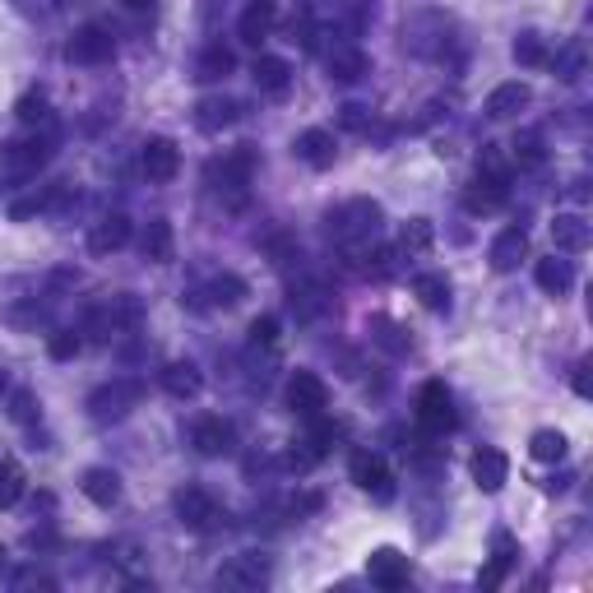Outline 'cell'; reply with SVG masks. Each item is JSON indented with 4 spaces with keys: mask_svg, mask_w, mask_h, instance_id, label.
Instances as JSON below:
<instances>
[{
    "mask_svg": "<svg viewBox=\"0 0 593 593\" xmlns=\"http://www.w3.org/2000/svg\"><path fill=\"white\" fill-rule=\"evenodd\" d=\"M325 232L334 246H362L380 232V204L376 200H348L325 214Z\"/></svg>",
    "mask_w": 593,
    "mask_h": 593,
    "instance_id": "obj_1",
    "label": "cell"
},
{
    "mask_svg": "<svg viewBox=\"0 0 593 593\" xmlns=\"http://www.w3.org/2000/svg\"><path fill=\"white\" fill-rule=\"evenodd\" d=\"M251 177H255V149L251 144H241V149L223 153V158H214V163L204 167V181H209L218 195H232V209L246 204V186H251Z\"/></svg>",
    "mask_w": 593,
    "mask_h": 593,
    "instance_id": "obj_2",
    "label": "cell"
},
{
    "mask_svg": "<svg viewBox=\"0 0 593 593\" xmlns=\"http://www.w3.org/2000/svg\"><path fill=\"white\" fill-rule=\"evenodd\" d=\"M417 427H422V436H445V431L459 427L455 394L445 390V380H427L417 390Z\"/></svg>",
    "mask_w": 593,
    "mask_h": 593,
    "instance_id": "obj_3",
    "label": "cell"
},
{
    "mask_svg": "<svg viewBox=\"0 0 593 593\" xmlns=\"http://www.w3.org/2000/svg\"><path fill=\"white\" fill-rule=\"evenodd\" d=\"M269 575H274V561L265 552H237L232 561L218 566V589H237V593H255L265 589Z\"/></svg>",
    "mask_w": 593,
    "mask_h": 593,
    "instance_id": "obj_4",
    "label": "cell"
},
{
    "mask_svg": "<svg viewBox=\"0 0 593 593\" xmlns=\"http://www.w3.org/2000/svg\"><path fill=\"white\" fill-rule=\"evenodd\" d=\"M51 158V144L47 139H14V144H5L0 149V181H28L38 177L42 167H47Z\"/></svg>",
    "mask_w": 593,
    "mask_h": 593,
    "instance_id": "obj_5",
    "label": "cell"
},
{
    "mask_svg": "<svg viewBox=\"0 0 593 593\" xmlns=\"http://www.w3.org/2000/svg\"><path fill=\"white\" fill-rule=\"evenodd\" d=\"M144 399V380H112V385H102V390L89 394V417L93 422H121L130 408Z\"/></svg>",
    "mask_w": 593,
    "mask_h": 593,
    "instance_id": "obj_6",
    "label": "cell"
},
{
    "mask_svg": "<svg viewBox=\"0 0 593 593\" xmlns=\"http://www.w3.org/2000/svg\"><path fill=\"white\" fill-rule=\"evenodd\" d=\"M172 510H177V519L186 524V529H195V533H209V529H218V524L228 519L204 487H181V492L172 496Z\"/></svg>",
    "mask_w": 593,
    "mask_h": 593,
    "instance_id": "obj_7",
    "label": "cell"
},
{
    "mask_svg": "<svg viewBox=\"0 0 593 593\" xmlns=\"http://www.w3.org/2000/svg\"><path fill=\"white\" fill-rule=\"evenodd\" d=\"M366 580L376 584V589H385V593L408 589L413 566H408V556L399 552V547H376V552L366 556Z\"/></svg>",
    "mask_w": 593,
    "mask_h": 593,
    "instance_id": "obj_8",
    "label": "cell"
},
{
    "mask_svg": "<svg viewBox=\"0 0 593 593\" xmlns=\"http://www.w3.org/2000/svg\"><path fill=\"white\" fill-rule=\"evenodd\" d=\"M65 56L75 65H107L116 56V38L107 33V28L89 24V28H79L75 38L65 42Z\"/></svg>",
    "mask_w": 593,
    "mask_h": 593,
    "instance_id": "obj_9",
    "label": "cell"
},
{
    "mask_svg": "<svg viewBox=\"0 0 593 593\" xmlns=\"http://www.w3.org/2000/svg\"><path fill=\"white\" fill-rule=\"evenodd\" d=\"M288 408L297 417H320L329 408V385L316 371H297V376L288 380Z\"/></svg>",
    "mask_w": 593,
    "mask_h": 593,
    "instance_id": "obj_10",
    "label": "cell"
},
{
    "mask_svg": "<svg viewBox=\"0 0 593 593\" xmlns=\"http://www.w3.org/2000/svg\"><path fill=\"white\" fill-rule=\"evenodd\" d=\"M348 473H353V482L362 487L366 496H376V501H390V496H394L390 468H385V459H380V455H371V450H357L353 464H348Z\"/></svg>",
    "mask_w": 593,
    "mask_h": 593,
    "instance_id": "obj_11",
    "label": "cell"
},
{
    "mask_svg": "<svg viewBox=\"0 0 593 593\" xmlns=\"http://www.w3.org/2000/svg\"><path fill=\"white\" fill-rule=\"evenodd\" d=\"M139 167H144V177L149 181L167 186V181L181 172V149L167 135H153L149 144H144V153H139Z\"/></svg>",
    "mask_w": 593,
    "mask_h": 593,
    "instance_id": "obj_12",
    "label": "cell"
},
{
    "mask_svg": "<svg viewBox=\"0 0 593 593\" xmlns=\"http://www.w3.org/2000/svg\"><path fill=\"white\" fill-rule=\"evenodd\" d=\"M237 441V431H232L228 417H200L195 427H190V445H195V455L204 459H223Z\"/></svg>",
    "mask_w": 593,
    "mask_h": 593,
    "instance_id": "obj_13",
    "label": "cell"
},
{
    "mask_svg": "<svg viewBox=\"0 0 593 593\" xmlns=\"http://www.w3.org/2000/svg\"><path fill=\"white\" fill-rule=\"evenodd\" d=\"M292 153L302 158L306 167H316V172H325V167H334V153H339V139H334V130L325 126H311L297 135V144H292Z\"/></svg>",
    "mask_w": 593,
    "mask_h": 593,
    "instance_id": "obj_14",
    "label": "cell"
},
{
    "mask_svg": "<svg viewBox=\"0 0 593 593\" xmlns=\"http://www.w3.org/2000/svg\"><path fill=\"white\" fill-rule=\"evenodd\" d=\"M237 116H241V102L228 98V93H214V98L195 102V126H200L204 135H218V130L237 126Z\"/></svg>",
    "mask_w": 593,
    "mask_h": 593,
    "instance_id": "obj_15",
    "label": "cell"
},
{
    "mask_svg": "<svg viewBox=\"0 0 593 593\" xmlns=\"http://www.w3.org/2000/svg\"><path fill=\"white\" fill-rule=\"evenodd\" d=\"M515 556H519V543L501 529V533L492 538V561H487V566L478 570V589H487V593L501 589L505 575H510V566H515Z\"/></svg>",
    "mask_w": 593,
    "mask_h": 593,
    "instance_id": "obj_16",
    "label": "cell"
},
{
    "mask_svg": "<svg viewBox=\"0 0 593 593\" xmlns=\"http://www.w3.org/2000/svg\"><path fill=\"white\" fill-rule=\"evenodd\" d=\"M274 24H278V5H274V0H246L237 33H241V42H246V47H260V42L274 33Z\"/></svg>",
    "mask_w": 593,
    "mask_h": 593,
    "instance_id": "obj_17",
    "label": "cell"
},
{
    "mask_svg": "<svg viewBox=\"0 0 593 593\" xmlns=\"http://www.w3.org/2000/svg\"><path fill=\"white\" fill-rule=\"evenodd\" d=\"M468 468H473V482H478V492H487V496H496L505 482H510V459H505L501 450H492V445H482Z\"/></svg>",
    "mask_w": 593,
    "mask_h": 593,
    "instance_id": "obj_18",
    "label": "cell"
},
{
    "mask_svg": "<svg viewBox=\"0 0 593 593\" xmlns=\"http://www.w3.org/2000/svg\"><path fill=\"white\" fill-rule=\"evenodd\" d=\"M524 255H529V232H524V228L515 223V228H505L501 237L492 241V251H487V260H492V269H496V274H515Z\"/></svg>",
    "mask_w": 593,
    "mask_h": 593,
    "instance_id": "obj_19",
    "label": "cell"
},
{
    "mask_svg": "<svg viewBox=\"0 0 593 593\" xmlns=\"http://www.w3.org/2000/svg\"><path fill=\"white\" fill-rule=\"evenodd\" d=\"M529 102H533L529 84H524V79H510V84H496V89L487 93V116H492V121H510V116H519Z\"/></svg>",
    "mask_w": 593,
    "mask_h": 593,
    "instance_id": "obj_20",
    "label": "cell"
},
{
    "mask_svg": "<svg viewBox=\"0 0 593 593\" xmlns=\"http://www.w3.org/2000/svg\"><path fill=\"white\" fill-rule=\"evenodd\" d=\"M552 241H556V251H561V255H580L584 246L593 241L589 218H584V214H556L552 218Z\"/></svg>",
    "mask_w": 593,
    "mask_h": 593,
    "instance_id": "obj_21",
    "label": "cell"
},
{
    "mask_svg": "<svg viewBox=\"0 0 593 593\" xmlns=\"http://www.w3.org/2000/svg\"><path fill=\"white\" fill-rule=\"evenodd\" d=\"M172 251H177L172 223H167V218H149V228L139 237V255H144L149 265H172Z\"/></svg>",
    "mask_w": 593,
    "mask_h": 593,
    "instance_id": "obj_22",
    "label": "cell"
},
{
    "mask_svg": "<svg viewBox=\"0 0 593 593\" xmlns=\"http://www.w3.org/2000/svg\"><path fill=\"white\" fill-rule=\"evenodd\" d=\"M158 380H163V390L172 394V399H195V394L204 390V376L195 362H167L163 371H158Z\"/></svg>",
    "mask_w": 593,
    "mask_h": 593,
    "instance_id": "obj_23",
    "label": "cell"
},
{
    "mask_svg": "<svg viewBox=\"0 0 593 593\" xmlns=\"http://www.w3.org/2000/svg\"><path fill=\"white\" fill-rule=\"evenodd\" d=\"M126 241H130V218L126 214H107L98 228L89 232V251L93 255H112V251H121Z\"/></svg>",
    "mask_w": 593,
    "mask_h": 593,
    "instance_id": "obj_24",
    "label": "cell"
},
{
    "mask_svg": "<svg viewBox=\"0 0 593 593\" xmlns=\"http://www.w3.org/2000/svg\"><path fill=\"white\" fill-rule=\"evenodd\" d=\"M533 278H538V288H543L547 297H566V292L575 288V265H570V260H556V255H547V260H538Z\"/></svg>",
    "mask_w": 593,
    "mask_h": 593,
    "instance_id": "obj_25",
    "label": "cell"
},
{
    "mask_svg": "<svg viewBox=\"0 0 593 593\" xmlns=\"http://www.w3.org/2000/svg\"><path fill=\"white\" fill-rule=\"evenodd\" d=\"M505 200H510V186H501V181H487V177H478L473 186L464 190V209H468V214H496Z\"/></svg>",
    "mask_w": 593,
    "mask_h": 593,
    "instance_id": "obj_26",
    "label": "cell"
},
{
    "mask_svg": "<svg viewBox=\"0 0 593 593\" xmlns=\"http://www.w3.org/2000/svg\"><path fill=\"white\" fill-rule=\"evenodd\" d=\"M325 65H329V79H339V84H357V79L371 70V61H366L362 47H334Z\"/></svg>",
    "mask_w": 593,
    "mask_h": 593,
    "instance_id": "obj_27",
    "label": "cell"
},
{
    "mask_svg": "<svg viewBox=\"0 0 593 593\" xmlns=\"http://www.w3.org/2000/svg\"><path fill=\"white\" fill-rule=\"evenodd\" d=\"M251 79L260 93H288L292 84V65L283 61V56H260V61L251 65Z\"/></svg>",
    "mask_w": 593,
    "mask_h": 593,
    "instance_id": "obj_28",
    "label": "cell"
},
{
    "mask_svg": "<svg viewBox=\"0 0 593 593\" xmlns=\"http://www.w3.org/2000/svg\"><path fill=\"white\" fill-rule=\"evenodd\" d=\"M232 70H237V56H232L223 42H209V47L200 51V61H195V79H204V84H218V79H228Z\"/></svg>",
    "mask_w": 593,
    "mask_h": 593,
    "instance_id": "obj_29",
    "label": "cell"
},
{
    "mask_svg": "<svg viewBox=\"0 0 593 593\" xmlns=\"http://www.w3.org/2000/svg\"><path fill=\"white\" fill-rule=\"evenodd\" d=\"M79 487H84V496H89L93 505H102V510H112V505L121 501V478H116L112 468H89Z\"/></svg>",
    "mask_w": 593,
    "mask_h": 593,
    "instance_id": "obj_30",
    "label": "cell"
},
{
    "mask_svg": "<svg viewBox=\"0 0 593 593\" xmlns=\"http://www.w3.org/2000/svg\"><path fill=\"white\" fill-rule=\"evenodd\" d=\"M329 306H334V297H329L320 283H306V288H292V311H297V320H316L325 316Z\"/></svg>",
    "mask_w": 593,
    "mask_h": 593,
    "instance_id": "obj_31",
    "label": "cell"
},
{
    "mask_svg": "<svg viewBox=\"0 0 593 593\" xmlns=\"http://www.w3.org/2000/svg\"><path fill=\"white\" fill-rule=\"evenodd\" d=\"M413 292L427 311H445V306H450V283H445V274H417Z\"/></svg>",
    "mask_w": 593,
    "mask_h": 593,
    "instance_id": "obj_32",
    "label": "cell"
},
{
    "mask_svg": "<svg viewBox=\"0 0 593 593\" xmlns=\"http://www.w3.org/2000/svg\"><path fill=\"white\" fill-rule=\"evenodd\" d=\"M566 436L561 431H552V427H543V431H533V441H529V455L538 459V464H561L566 459Z\"/></svg>",
    "mask_w": 593,
    "mask_h": 593,
    "instance_id": "obj_33",
    "label": "cell"
},
{
    "mask_svg": "<svg viewBox=\"0 0 593 593\" xmlns=\"http://www.w3.org/2000/svg\"><path fill=\"white\" fill-rule=\"evenodd\" d=\"M28 492V478L24 468L14 464V459H0V510H10V505H19Z\"/></svg>",
    "mask_w": 593,
    "mask_h": 593,
    "instance_id": "obj_34",
    "label": "cell"
},
{
    "mask_svg": "<svg viewBox=\"0 0 593 593\" xmlns=\"http://www.w3.org/2000/svg\"><path fill=\"white\" fill-rule=\"evenodd\" d=\"M436 241V228H431V218H408V228L399 232V251L404 255H422Z\"/></svg>",
    "mask_w": 593,
    "mask_h": 593,
    "instance_id": "obj_35",
    "label": "cell"
},
{
    "mask_svg": "<svg viewBox=\"0 0 593 593\" xmlns=\"http://www.w3.org/2000/svg\"><path fill=\"white\" fill-rule=\"evenodd\" d=\"M371 339H376L380 348H385V353H394V357H404L408 348H413L404 329L394 325V320H385V316H376V320H371Z\"/></svg>",
    "mask_w": 593,
    "mask_h": 593,
    "instance_id": "obj_36",
    "label": "cell"
},
{
    "mask_svg": "<svg viewBox=\"0 0 593 593\" xmlns=\"http://www.w3.org/2000/svg\"><path fill=\"white\" fill-rule=\"evenodd\" d=\"M515 163L524 167V172H538V167L547 163V144L538 130H529V135H519L515 139Z\"/></svg>",
    "mask_w": 593,
    "mask_h": 593,
    "instance_id": "obj_37",
    "label": "cell"
},
{
    "mask_svg": "<svg viewBox=\"0 0 593 593\" xmlns=\"http://www.w3.org/2000/svg\"><path fill=\"white\" fill-rule=\"evenodd\" d=\"M265 255H269V265H292V260H302V246H297V237L292 232H269L265 237Z\"/></svg>",
    "mask_w": 593,
    "mask_h": 593,
    "instance_id": "obj_38",
    "label": "cell"
},
{
    "mask_svg": "<svg viewBox=\"0 0 593 593\" xmlns=\"http://www.w3.org/2000/svg\"><path fill=\"white\" fill-rule=\"evenodd\" d=\"M547 65H556V79L575 84L584 75V42H566V47L556 51V61H547Z\"/></svg>",
    "mask_w": 593,
    "mask_h": 593,
    "instance_id": "obj_39",
    "label": "cell"
},
{
    "mask_svg": "<svg viewBox=\"0 0 593 593\" xmlns=\"http://www.w3.org/2000/svg\"><path fill=\"white\" fill-rule=\"evenodd\" d=\"M478 177H487V181H501V186H510V163H505L501 144H482V153H478Z\"/></svg>",
    "mask_w": 593,
    "mask_h": 593,
    "instance_id": "obj_40",
    "label": "cell"
},
{
    "mask_svg": "<svg viewBox=\"0 0 593 593\" xmlns=\"http://www.w3.org/2000/svg\"><path fill=\"white\" fill-rule=\"evenodd\" d=\"M241 297H246V283L237 274H218L209 283V306H237Z\"/></svg>",
    "mask_w": 593,
    "mask_h": 593,
    "instance_id": "obj_41",
    "label": "cell"
},
{
    "mask_svg": "<svg viewBox=\"0 0 593 593\" xmlns=\"http://www.w3.org/2000/svg\"><path fill=\"white\" fill-rule=\"evenodd\" d=\"M515 61L529 65V70H538V65H547L552 56H547V42L538 38V33H519L515 38Z\"/></svg>",
    "mask_w": 593,
    "mask_h": 593,
    "instance_id": "obj_42",
    "label": "cell"
},
{
    "mask_svg": "<svg viewBox=\"0 0 593 593\" xmlns=\"http://www.w3.org/2000/svg\"><path fill=\"white\" fill-rule=\"evenodd\" d=\"M14 116H19L24 126H38V121H47V93H42V89H28L24 98L14 102Z\"/></svg>",
    "mask_w": 593,
    "mask_h": 593,
    "instance_id": "obj_43",
    "label": "cell"
},
{
    "mask_svg": "<svg viewBox=\"0 0 593 593\" xmlns=\"http://www.w3.org/2000/svg\"><path fill=\"white\" fill-rule=\"evenodd\" d=\"M79 348H84V339H79L75 329H56V334H51V339H47V353H51V362H70V357H75Z\"/></svg>",
    "mask_w": 593,
    "mask_h": 593,
    "instance_id": "obj_44",
    "label": "cell"
},
{
    "mask_svg": "<svg viewBox=\"0 0 593 593\" xmlns=\"http://www.w3.org/2000/svg\"><path fill=\"white\" fill-rule=\"evenodd\" d=\"M251 343L255 348H274L278 343V316H255L251 320Z\"/></svg>",
    "mask_w": 593,
    "mask_h": 593,
    "instance_id": "obj_45",
    "label": "cell"
},
{
    "mask_svg": "<svg viewBox=\"0 0 593 593\" xmlns=\"http://www.w3.org/2000/svg\"><path fill=\"white\" fill-rule=\"evenodd\" d=\"M10 417L14 422H33V417H38V399H33V390H14V408H10Z\"/></svg>",
    "mask_w": 593,
    "mask_h": 593,
    "instance_id": "obj_46",
    "label": "cell"
},
{
    "mask_svg": "<svg viewBox=\"0 0 593 593\" xmlns=\"http://www.w3.org/2000/svg\"><path fill=\"white\" fill-rule=\"evenodd\" d=\"M14 584H19V589H33V584H38V589H51L56 580H51V575H42V570L28 566V570H19V575H14Z\"/></svg>",
    "mask_w": 593,
    "mask_h": 593,
    "instance_id": "obj_47",
    "label": "cell"
},
{
    "mask_svg": "<svg viewBox=\"0 0 593 593\" xmlns=\"http://www.w3.org/2000/svg\"><path fill=\"white\" fill-rule=\"evenodd\" d=\"M343 130H362L366 126V107H357V102H348V107H343Z\"/></svg>",
    "mask_w": 593,
    "mask_h": 593,
    "instance_id": "obj_48",
    "label": "cell"
},
{
    "mask_svg": "<svg viewBox=\"0 0 593 593\" xmlns=\"http://www.w3.org/2000/svg\"><path fill=\"white\" fill-rule=\"evenodd\" d=\"M575 394H580V399H589V394H593V385H589V362L575 366Z\"/></svg>",
    "mask_w": 593,
    "mask_h": 593,
    "instance_id": "obj_49",
    "label": "cell"
},
{
    "mask_svg": "<svg viewBox=\"0 0 593 593\" xmlns=\"http://www.w3.org/2000/svg\"><path fill=\"white\" fill-rule=\"evenodd\" d=\"M126 10H135V14H144V10H153V0H121Z\"/></svg>",
    "mask_w": 593,
    "mask_h": 593,
    "instance_id": "obj_50",
    "label": "cell"
},
{
    "mask_svg": "<svg viewBox=\"0 0 593 593\" xmlns=\"http://www.w3.org/2000/svg\"><path fill=\"white\" fill-rule=\"evenodd\" d=\"M5 385H10V376H5V371H0V394H5Z\"/></svg>",
    "mask_w": 593,
    "mask_h": 593,
    "instance_id": "obj_51",
    "label": "cell"
},
{
    "mask_svg": "<svg viewBox=\"0 0 593 593\" xmlns=\"http://www.w3.org/2000/svg\"><path fill=\"white\" fill-rule=\"evenodd\" d=\"M5 556H10V552H5V543H0V570H5Z\"/></svg>",
    "mask_w": 593,
    "mask_h": 593,
    "instance_id": "obj_52",
    "label": "cell"
}]
</instances>
